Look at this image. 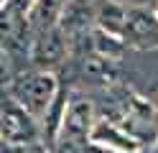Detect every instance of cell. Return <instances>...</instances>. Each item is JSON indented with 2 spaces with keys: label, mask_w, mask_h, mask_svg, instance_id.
<instances>
[{
  "label": "cell",
  "mask_w": 158,
  "mask_h": 153,
  "mask_svg": "<svg viewBox=\"0 0 158 153\" xmlns=\"http://www.w3.org/2000/svg\"><path fill=\"white\" fill-rule=\"evenodd\" d=\"M15 77V69H13V59L8 56V51L0 46V92H5L8 84L13 82Z\"/></svg>",
  "instance_id": "obj_12"
},
{
  "label": "cell",
  "mask_w": 158,
  "mask_h": 153,
  "mask_svg": "<svg viewBox=\"0 0 158 153\" xmlns=\"http://www.w3.org/2000/svg\"><path fill=\"white\" fill-rule=\"evenodd\" d=\"M120 38L125 46L153 51L158 49V15L143 5H125V23Z\"/></svg>",
  "instance_id": "obj_3"
},
{
  "label": "cell",
  "mask_w": 158,
  "mask_h": 153,
  "mask_svg": "<svg viewBox=\"0 0 158 153\" xmlns=\"http://www.w3.org/2000/svg\"><path fill=\"white\" fill-rule=\"evenodd\" d=\"M48 146H51L48 153H84V143H74V140L61 138V135H56Z\"/></svg>",
  "instance_id": "obj_13"
},
{
  "label": "cell",
  "mask_w": 158,
  "mask_h": 153,
  "mask_svg": "<svg viewBox=\"0 0 158 153\" xmlns=\"http://www.w3.org/2000/svg\"><path fill=\"white\" fill-rule=\"evenodd\" d=\"M89 140H92V143H100V146H107V148L127 151V153L138 151V140L130 135V133L123 130L120 125H115V122H107V120H102V122H97V125H92Z\"/></svg>",
  "instance_id": "obj_7"
},
{
  "label": "cell",
  "mask_w": 158,
  "mask_h": 153,
  "mask_svg": "<svg viewBox=\"0 0 158 153\" xmlns=\"http://www.w3.org/2000/svg\"><path fill=\"white\" fill-rule=\"evenodd\" d=\"M66 54H69L66 38H64V33L56 26L54 28H46V31H38V33H31L28 61H31L33 69L54 71L59 64L66 61Z\"/></svg>",
  "instance_id": "obj_4"
},
{
  "label": "cell",
  "mask_w": 158,
  "mask_h": 153,
  "mask_svg": "<svg viewBox=\"0 0 158 153\" xmlns=\"http://www.w3.org/2000/svg\"><path fill=\"white\" fill-rule=\"evenodd\" d=\"M66 100H69V105L64 107L59 135L74 140V143H87L89 140V133H92V125H94V105H92V100H87L84 95H72Z\"/></svg>",
  "instance_id": "obj_5"
},
{
  "label": "cell",
  "mask_w": 158,
  "mask_h": 153,
  "mask_svg": "<svg viewBox=\"0 0 158 153\" xmlns=\"http://www.w3.org/2000/svg\"><path fill=\"white\" fill-rule=\"evenodd\" d=\"M56 28L64 33L66 46L89 36L94 28V0H64Z\"/></svg>",
  "instance_id": "obj_6"
},
{
  "label": "cell",
  "mask_w": 158,
  "mask_h": 153,
  "mask_svg": "<svg viewBox=\"0 0 158 153\" xmlns=\"http://www.w3.org/2000/svg\"><path fill=\"white\" fill-rule=\"evenodd\" d=\"M61 5H64V0H33L28 13H26L31 33L54 28L56 20H59V13H61Z\"/></svg>",
  "instance_id": "obj_8"
},
{
  "label": "cell",
  "mask_w": 158,
  "mask_h": 153,
  "mask_svg": "<svg viewBox=\"0 0 158 153\" xmlns=\"http://www.w3.org/2000/svg\"><path fill=\"white\" fill-rule=\"evenodd\" d=\"M92 54L97 56H105V59H112V61H120L123 54H125V41L120 36H112V33H105L100 28H92Z\"/></svg>",
  "instance_id": "obj_11"
},
{
  "label": "cell",
  "mask_w": 158,
  "mask_h": 153,
  "mask_svg": "<svg viewBox=\"0 0 158 153\" xmlns=\"http://www.w3.org/2000/svg\"><path fill=\"white\" fill-rule=\"evenodd\" d=\"M0 140L13 143V146H28V143L41 140L36 120L21 105H15L5 92H0Z\"/></svg>",
  "instance_id": "obj_2"
},
{
  "label": "cell",
  "mask_w": 158,
  "mask_h": 153,
  "mask_svg": "<svg viewBox=\"0 0 158 153\" xmlns=\"http://www.w3.org/2000/svg\"><path fill=\"white\" fill-rule=\"evenodd\" d=\"M117 3H123V5H127V3H143V0H117Z\"/></svg>",
  "instance_id": "obj_14"
},
{
  "label": "cell",
  "mask_w": 158,
  "mask_h": 153,
  "mask_svg": "<svg viewBox=\"0 0 158 153\" xmlns=\"http://www.w3.org/2000/svg\"><path fill=\"white\" fill-rule=\"evenodd\" d=\"M125 23V5L117 0H100L94 3V28L105 31V33L120 36Z\"/></svg>",
  "instance_id": "obj_9"
},
{
  "label": "cell",
  "mask_w": 158,
  "mask_h": 153,
  "mask_svg": "<svg viewBox=\"0 0 158 153\" xmlns=\"http://www.w3.org/2000/svg\"><path fill=\"white\" fill-rule=\"evenodd\" d=\"M59 89V79L54 71H41V69H31V71H21L15 74L13 82L8 84L5 95L10 97L15 105H21L33 120L41 117L46 107L51 105V100Z\"/></svg>",
  "instance_id": "obj_1"
},
{
  "label": "cell",
  "mask_w": 158,
  "mask_h": 153,
  "mask_svg": "<svg viewBox=\"0 0 158 153\" xmlns=\"http://www.w3.org/2000/svg\"><path fill=\"white\" fill-rule=\"evenodd\" d=\"M82 74H84V79H92L97 84L115 82L117 79V61L97 56V54H87V56H82Z\"/></svg>",
  "instance_id": "obj_10"
}]
</instances>
